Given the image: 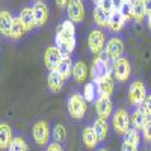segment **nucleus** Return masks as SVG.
<instances>
[{
	"label": "nucleus",
	"instance_id": "1",
	"mask_svg": "<svg viewBox=\"0 0 151 151\" xmlns=\"http://www.w3.org/2000/svg\"><path fill=\"white\" fill-rule=\"evenodd\" d=\"M67 109H68V115L74 121L83 119L85 113L88 110V101L85 100L83 94H80V92L70 94V97L67 100Z\"/></svg>",
	"mask_w": 151,
	"mask_h": 151
},
{
	"label": "nucleus",
	"instance_id": "2",
	"mask_svg": "<svg viewBox=\"0 0 151 151\" xmlns=\"http://www.w3.org/2000/svg\"><path fill=\"white\" fill-rule=\"evenodd\" d=\"M112 64H113V62H112V59L106 55V52L100 53V55L94 59L92 67H91V77H92L94 83L98 82L100 79L106 77V76L112 74Z\"/></svg>",
	"mask_w": 151,
	"mask_h": 151
},
{
	"label": "nucleus",
	"instance_id": "3",
	"mask_svg": "<svg viewBox=\"0 0 151 151\" xmlns=\"http://www.w3.org/2000/svg\"><path fill=\"white\" fill-rule=\"evenodd\" d=\"M112 76L118 83H125L132 76V64L127 58H119L112 64Z\"/></svg>",
	"mask_w": 151,
	"mask_h": 151
},
{
	"label": "nucleus",
	"instance_id": "4",
	"mask_svg": "<svg viewBox=\"0 0 151 151\" xmlns=\"http://www.w3.org/2000/svg\"><path fill=\"white\" fill-rule=\"evenodd\" d=\"M130 115L129 112L125 110L124 107H118L112 115V127L113 130L116 132V134L119 136H124L130 130Z\"/></svg>",
	"mask_w": 151,
	"mask_h": 151
},
{
	"label": "nucleus",
	"instance_id": "5",
	"mask_svg": "<svg viewBox=\"0 0 151 151\" xmlns=\"http://www.w3.org/2000/svg\"><path fill=\"white\" fill-rule=\"evenodd\" d=\"M148 92H147V86L142 80H133L130 88H129V101L137 107V106H142L144 101H145V98H147Z\"/></svg>",
	"mask_w": 151,
	"mask_h": 151
},
{
	"label": "nucleus",
	"instance_id": "6",
	"mask_svg": "<svg viewBox=\"0 0 151 151\" xmlns=\"http://www.w3.org/2000/svg\"><path fill=\"white\" fill-rule=\"evenodd\" d=\"M52 136V130L48 127V122L47 121H36L32 127V137H33V142L40 147L48 145V139Z\"/></svg>",
	"mask_w": 151,
	"mask_h": 151
},
{
	"label": "nucleus",
	"instance_id": "7",
	"mask_svg": "<svg viewBox=\"0 0 151 151\" xmlns=\"http://www.w3.org/2000/svg\"><path fill=\"white\" fill-rule=\"evenodd\" d=\"M88 45L92 55H100L104 50V33L100 29H94L88 36Z\"/></svg>",
	"mask_w": 151,
	"mask_h": 151
},
{
	"label": "nucleus",
	"instance_id": "8",
	"mask_svg": "<svg viewBox=\"0 0 151 151\" xmlns=\"http://www.w3.org/2000/svg\"><path fill=\"white\" fill-rule=\"evenodd\" d=\"M124 48H125V45H124V41L121 40V38L112 36L110 40L107 41V44H106V55H107V56L112 59V62H113V60L122 58Z\"/></svg>",
	"mask_w": 151,
	"mask_h": 151
},
{
	"label": "nucleus",
	"instance_id": "9",
	"mask_svg": "<svg viewBox=\"0 0 151 151\" xmlns=\"http://www.w3.org/2000/svg\"><path fill=\"white\" fill-rule=\"evenodd\" d=\"M71 38H76V27H74V23H73L71 20H65V21L58 27V30H56L55 42H56V45H58V44H60L62 41L71 40Z\"/></svg>",
	"mask_w": 151,
	"mask_h": 151
},
{
	"label": "nucleus",
	"instance_id": "10",
	"mask_svg": "<svg viewBox=\"0 0 151 151\" xmlns=\"http://www.w3.org/2000/svg\"><path fill=\"white\" fill-rule=\"evenodd\" d=\"M62 59H64V56H62L60 50H59L56 45H50V47L45 50V53H44V64H45V67H47L50 71L56 70Z\"/></svg>",
	"mask_w": 151,
	"mask_h": 151
},
{
	"label": "nucleus",
	"instance_id": "11",
	"mask_svg": "<svg viewBox=\"0 0 151 151\" xmlns=\"http://www.w3.org/2000/svg\"><path fill=\"white\" fill-rule=\"evenodd\" d=\"M67 14L68 20L73 23H82L85 18V6L82 0H70V3L67 6Z\"/></svg>",
	"mask_w": 151,
	"mask_h": 151
},
{
	"label": "nucleus",
	"instance_id": "12",
	"mask_svg": "<svg viewBox=\"0 0 151 151\" xmlns=\"http://www.w3.org/2000/svg\"><path fill=\"white\" fill-rule=\"evenodd\" d=\"M95 112L98 118L101 119H106L110 118L113 115V104H112V100L110 98H106V97H97L95 100Z\"/></svg>",
	"mask_w": 151,
	"mask_h": 151
},
{
	"label": "nucleus",
	"instance_id": "13",
	"mask_svg": "<svg viewBox=\"0 0 151 151\" xmlns=\"http://www.w3.org/2000/svg\"><path fill=\"white\" fill-rule=\"evenodd\" d=\"M113 76L109 74L106 77L100 79L98 82H95L97 85V94L98 97H106V98H110L112 94H113V88H115V82H113Z\"/></svg>",
	"mask_w": 151,
	"mask_h": 151
},
{
	"label": "nucleus",
	"instance_id": "14",
	"mask_svg": "<svg viewBox=\"0 0 151 151\" xmlns=\"http://www.w3.org/2000/svg\"><path fill=\"white\" fill-rule=\"evenodd\" d=\"M148 119H150V118H148V115H147L144 106L134 107V110L132 112V116H130L132 125H133V129H136V130H142Z\"/></svg>",
	"mask_w": 151,
	"mask_h": 151
},
{
	"label": "nucleus",
	"instance_id": "15",
	"mask_svg": "<svg viewBox=\"0 0 151 151\" xmlns=\"http://www.w3.org/2000/svg\"><path fill=\"white\" fill-rule=\"evenodd\" d=\"M33 15H35V21H36V27H41L47 23V18H48V8L45 3L42 2H35L33 6Z\"/></svg>",
	"mask_w": 151,
	"mask_h": 151
},
{
	"label": "nucleus",
	"instance_id": "16",
	"mask_svg": "<svg viewBox=\"0 0 151 151\" xmlns=\"http://www.w3.org/2000/svg\"><path fill=\"white\" fill-rule=\"evenodd\" d=\"M82 141H83L85 147L89 148V150H94L100 144L98 136H97V133H95L92 125H86V127L83 129V132H82Z\"/></svg>",
	"mask_w": 151,
	"mask_h": 151
},
{
	"label": "nucleus",
	"instance_id": "17",
	"mask_svg": "<svg viewBox=\"0 0 151 151\" xmlns=\"http://www.w3.org/2000/svg\"><path fill=\"white\" fill-rule=\"evenodd\" d=\"M12 21H14V17L11 15L9 11H6V9L0 11V33H2L3 36H6V38L11 36Z\"/></svg>",
	"mask_w": 151,
	"mask_h": 151
},
{
	"label": "nucleus",
	"instance_id": "18",
	"mask_svg": "<svg viewBox=\"0 0 151 151\" xmlns=\"http://www.w3.org/2000/svg\"><path fill=\"white\" fill-rule=\"evenodd\" d=\"M12 129L6 122H0V150H8L12 142Z\"/></svg>",
	"mask_w": 151,
	"mask_h": 151
},
{
	"label": "nucleus",
	"instance_id": "19",
	"mask_svg": "<svg viewBox=\"0 0 151 151\" xmlns=\"http://www.w3.org/2000/svg\"><path fill=\"white\" fill-rule=\"evenodd\" d=\"M20 20L24 24L26 30H33L36 27V21H35V15H33V9L30 6L23 8L20 12Z\"/></svg>",
	"mask_w": 151,
	"mask_h": 151
},
{
	"label": "nucleus",
	"instance_id": "20",
	"mask_svg": "<svg viewBox=\"0 0 151 151\" xmlns=\"http://www.w3.org/2000/svg\"><path fill=\"white\" fill-rule=\"evenodd\" d=\"M64 79L59 76V73L56 70L50 71L48 73V77H47V83H48V89L52 92H59L62 89V86H64Z\"/></svg>",
	"mask_w": 151,
	"mask_h": 151
},
{
	"label": "nucleus",
	"instance_id": "21",
	"mask_svg": "<svg viewBox=\"0 0 151 151\" xmlns=\"http://www.w3.org/2000/svg\"><path fill=\"white\" fill-rule=\"evenodd\" d=\"M92 127H94V130H95V133L98 136V141L100 142L106 141V137L109 134V124H107V121L101 119V118H97L94 121V124H92Z\"/></svg>",
	"mask_w": 151,
	"mask_h": 151
},
{
	"label": "nucleus",
	"instance_id": "22",
	"mask_svg": "<svg viewBox=\"0 0 151 151\" xmlns=\"http://www.w3.org/2000/svg\"><path fill=\"white\" fill-rule=\"evenodd\" d=\"M73 77L77 83H82L88 77V67L83 60H77L73 67Z\"/></svg>",
	"mask_w": 151,
	"mask_h": 151
},
{
	"label": "nucleus",
	"instance_id": "23",
	"mask_svg": "<svg viewBox=\"0 0 151 151\" xmlns=\"http://www.w3.org/2000/svg\"><path fill=\"white\" fill-rule=\"evenodd\" d=\"M145 15H147V12L144 8V0H133L132 2V18L136 23H142Z\"/></svg>",
	"mask_w": 151,
	"mask_h": 151
},
{
	"label": "nucleus",
	"instance_id": "24",
	"mask_svg": "<svg viewBox=\"0 0 151 151\" xmlns=\"http://www.w3.org/2000/svg\"><path fill=\"white\" fill-rule=\"evenodd\" d=\"M73 67H74V64H73V60H71V58H64L60 60V64L58 65V68H56V71L59 73V76L64 80H67L70 76L73 74Z\"/></svg>",
	"mask_w": 151,
	"mask_h": 151
},
{
	"label": "nucleus",
	"instance_id": "25",
	"mask_svg": "<svg viewBox=\"0 0 151 151\" xmlns=\"http://www.w3.org/2000/svg\"><path fill=\"white\" fill-rule=\"evenodd\" d=\"M26 27H24V24L21 23L20 17H15L14 21H12V27H11V40H20L23 38V35L26 33Z\"/></svg>",
	"mask_w": 151,
	"mask_h": 151
},
{
	"label": "nucleus",
	"instance_id": "26",
	"mask_svg": "<svg viewBox=\"0 0 151 151\" xmlns=\"http://www.w3.org/2000/svg\"><path fill=\"white\" fill-rule=\"evenodd\" d=\"M109 18H110V15L106 14L101 6H95V9H94V21H95V24L98 27H107Z\"/></svg>",
	"mask_w": 151,
	"mask_h": 151
},
{
	"label": "nucleus",
	"instance_id": "27",
	"mask_svg": "<svg viewBox=\"0 0 151 151\" xmlns=\"http://www.w3.org/2000/svg\"><path fill=\"white\" fill-rule=\"evenodd\" d=\"M124 24H125V20L122 18V15L119 14L118 11H115V12L110 15V18H109L107 27H109V30H112V32H119V30L122 29Z\"/></svg>",
	"mask_w": 151,
	"mask_h": 151
},
{
	"label": "nucleus",
	"instance_id": "28",
	"mask_svg": "<svg viewBox=\"0 0 151 151\" xmlns=\"http://www.w3.org/2000/svg\"><path fill=\"white\" fill-rule=\"evenodd\" d=\"M83 97H85V100L88 103H94L97 100V97H98V94H97V85L92 83V82L85 83V86H83Z\"/></svg>",
	"mask_w": 151,
	"mask_h": 151
},
{
	"label": "nucleus",
	"instance_id": "29",
	"mask_svg": "<svg viewBox=\"0 0 151 151\" xmlns=\"http://www.w3.org/2000/svg\"><path fill=\"white\" fill-rule=\"evenodd\" d=\"M56 47L60 50V53H62V56H64V58H70V55L74 52V48H76V38H71V40H67V41H62Z\"/></svg>",
	"mask_w": 151,
	"mask_h": 151
},
{
	"label": "nucleus",
	"instance_id": "30",
	"mask_svg": "<svg viewBox=\"0 0 151 151\" xmlns=\"http://www.w3.org/2000/svg\"><path fill=\"white\" fill-rule=\"evenodd\" d=\"M52 137H53V142H58L62 145V142L65 141V137H67V130L65 127L62 124H56L53 130H52Z\"/></svg>",
	"mask_w": 151,
	"mask_h": 151
},
{
	"label": "nucleus",
	"instance_id": "31",
	"mask_svg": "<svg viewBox=\"0 0 151 151\" xmlns=\"http://www.w3.org/2000/svg\"><path fill=\"white\" fill-rule=\"evenodd\" d=\"M8 150H9V151H29L26 141H24L21 136H17V137H14Z\"/></svg>",
	"mask_w": 151,
	"mask_h": 151
},
{
	"label": "nucleus",
	"instance_id": "32",
	"mask_svg": "<svg viewBox=\"0 0 151 151\" xmlns=\"http://www.w3.org/2000/svg\"><path fill=\"white\" fill-rule=\"evenodd\" d=\"M122 137H124V141H129L132 144H136V145L141 144V133H139V130H136V129H130Z\"/></svg>",
	"mask_w": 151,
	"mask_h": 151
},
{
	"label": "nucleus",
	"instance_id": "33",
	"mask_svg": "<svg viewBox=\"0 0 151 151\" xmlns=\"http://www.w3.org/2000/svg\"><path fill=\"white\" fill-rule=\"evenodd\" d=\"M142 139L145 144H151V118L147 121V124L144 125V129H142Z\"/></svg>",
	"mask_w": 151,
	"mask_h": 151
},
{
	"label": "nucleus",
	"instance_id": "34",
	"mask_svg": "<svg viewBox=\"0 0 151 151\" xmlns=\"http://www.w3.org/2000/svg\"><path fill=\"white\" fill-rule=\"evenodd\" d=\"M118 12L122 15V18L125 21L130 20V17H132V3H122V6H121V9Z\"/></svg>",
	"mask_w": 151,
	"mask_h": 151
},
{
	"label": "nucleus",
	"instance_id": "35",
	"mask_svg": "<svg viewBox=\"0 0 151 151\" xmlns=\"http://www.w3.org/2000/svg\"><path fill=\"white\" fill-rule=\"evenodd\" d=\"M101 8L104 9V12H106V14H109V15H112L113 12L116 11V9H115V3H113V0H104V2L101 3Z\"/></svg>",
	"mask_w": 151,
	"mask_h": 151
},
{
	"label": "nucleus",
	"instance_id": "36",
	"mask_svg": "<svg viewBox=\"0 0 151 151\" xmlns=\"http://www.w3.org/2000/svg\"><path fill=\"white\" fill-rule=\"evenodd\" d=\"M121 151H139V145L132 144V142H129V141H122Z\"/></svg>",
	"mask_w": 151,
	"mask_h": 151
},
{
	"label": "nucleus",
	"instance_id": "37",
	"mask_svg": "<svg viewBox=\"0 0 151 151\" xmlns=\"http://www.w3.org/2000/svg\"><path fill=\"white\" fill-rule=\"evenodd\" d=\"M144 109H145V112H147V115H148V118H151V92L147 95V98H145V101H144Z\"/></svg>",
	"mask_w": 151,
	"mask_h": 151
},
{
	"label": "nucleus",
	"instance_id": "38",
	"mask_svg": "<svg viewBox=\"0 0 151 151\" xmlns=\"http://www.w3.org/2000/svg\"><path fill=\"white\" fill-rule=\"evenodd\" d=\"M45 151H64V148H62V145L58 144V142H50L47 145Z\"/></svg>",
	"mask_w": 151,
	"mask_h": 151
},
{
	"label": "nucleus",
	"instance_id": "39",
	"mask_svg": "<svg viewBox=\"0 0 151 151\" xmlns=\"http://www.w3.org/2000/svg\"><path fill=\"white\" fill-rule=\"evenodd\" d=\"M68 3H70V0H56V5H58V8H60V9H65V8L68 6Z\"/></svg>",
	"mask_w": 151,
	"mask_h": 151
},
{
	"label": "nucleus",
	"instance_id": "40",
	"mask_svg": "<svg viewBox=\"0 0 151 151\" xmlns=\"http://www.w3.org/2000/svg\"><path fill=\"white\" fill-rule=\"evenodd\" d=\"M144 8H145L147 15L151 14V0H144Z\"/></svg>",
	"mask_w": 151,
	"mask_h": 151
},
{
	"label": "nucleus",
	"instance_id": "41",
	"mask_svg": "<svg viewBox=\"0 0 151 151\" xmlns=\"http://www.w3.org/2000/svg\"><path fill=\"white\" fill-rule=\"evenodd\" d=\"M147 24H148V29L151 30V14L147 15Z\"/></svg>",
	"mask_w": 151,
	"mask_h": 151
},
{
	"label": "nucleus",
	"instance_id": "42",
	"mask_svg": "<svg viewBox=\"0 0 151 151\" xmlns=\"http://www.w3.org/2000/svg\"><path fill=\"white\" fill-rule=\"evenodd\" d=\"M103 2H104V0H92V3H94L95 6H101Z\"/></svg>",
	"mask_w": 151,
	"mask_h": 151
},
{
	"label": "nucleus",
	"instance_id": "43",
	"mask_svg": "<svg viewBox=\"0 0 151 151\" xmlns=\"http://www.w3.org/2000/svg\"><path fill=\"white\" fill-rule=\"evenodd\" d=\"M133 0H122V3H132Z\"/></svg>",
	"mask_w": 151,
	"mask_h": 151
},
{
	"label": "nucleus",
	"instance_id": "44",
	"mask_svg": "<svg viewBox=\"0 0 151 151\" xmlns=\"http://www.w3.org/2000/svg\"><path fill=\"white\" fill-rule=\"evenodd\" d=\"M97 151H107L106 148H100V150H97Z\"/></svg>",
	"mask_w": 151,
	"mask_h": 151
},
{
	"label": "nucleus",
	"instance_id": "45",
	"mask_svg": "<svg viewBox=\"0 0 151 151\" xmlns=\"http://www.w3.org/2000/svg\"><path fill=\"white\" fill-rule=\"evenodd\" d=\"M35 2H41V0H35Z\"/></svg>",
	"mask_w": 151,
	"mask_h": 151
}]
</instances>
